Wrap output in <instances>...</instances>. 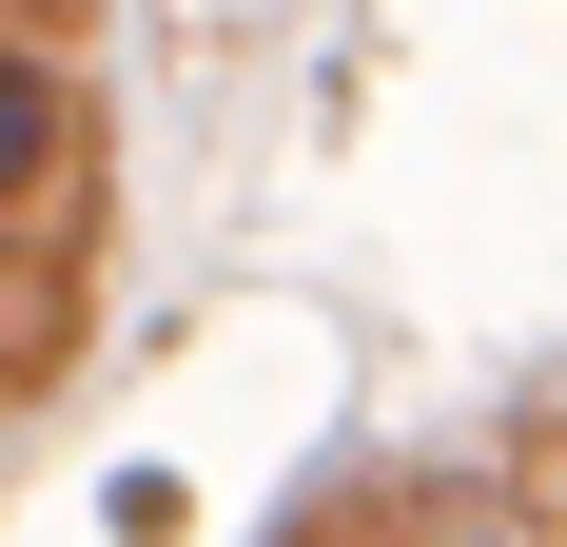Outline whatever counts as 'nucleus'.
Returning <instances> with one entry per match:
<instances>
[{
  "label": "nucleus",
  "mask_w": 567,
  "mask_h": 547,
  "mask_svg": "<svg viewBox=\"0 0 567 547\" xmlns=\"http://www.w3.org/2000/svg\"><path fill=\"white\" fill-rule=\"evenodd\" d=\"M59 157H79V99H59V59H20V40H0V216H20Z\"/></svg>",
  "instance_id": "nucleus-1"
}]
</instances>
